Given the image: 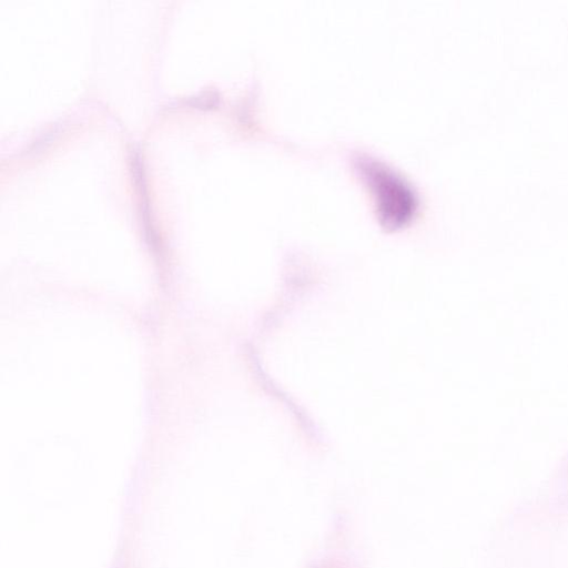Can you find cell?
I'll list each match as a JSON object with an SVG mask.
<instances>
[{
    "label": "cell",
    "mask_w": 568,
    "mask_h": 568,
    "mask_svg": "<svg viewBox=\"0 0 568 568\" xmlns=\"http://www.w3.org/2000/svg\"><path fill=\"white\" fill-rule=\"evenodd\" d=\"M359 169L376 196L381 221L388 227L405 224L416 209L410 186L390 169L371 159H361Z\"/></svg>",
    "instance_id": "1"
}]
</instances>
